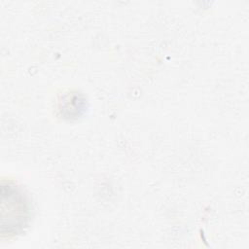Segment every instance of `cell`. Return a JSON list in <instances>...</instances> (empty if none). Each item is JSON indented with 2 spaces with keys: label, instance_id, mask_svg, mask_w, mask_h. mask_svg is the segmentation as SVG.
I'll return each instance as SVG.
<instances>
[{
  "label": "cell",
  "instance_id": "cell-1",
  "mask_svg": "<svg viewBox=\"0 0 249 249\" xmlns=\"http://www.w3.org/2000/svg\"><path fill=\"white\" fill-rule=\"evenodd\" d=\"M2 204L7 205L8 214L2 215V221L8 220L2 228L8 227L9 233L22 230L29 218V204L25 196L15 187L8 185L7 194L2 189Z\"/></svg>",
  "mask_w": 249,
  "mask_h": 249
}]
</instances>
